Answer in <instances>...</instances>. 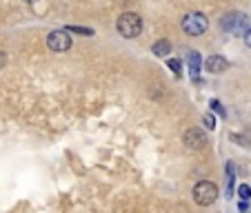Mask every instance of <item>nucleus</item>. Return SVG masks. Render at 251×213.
<instances>
[{
	"instance_id": "1",
	"label": "nucleus",
	"mask_w": 251,
	"mask_h": 213,
	"mask_svg": "<svg viewBox=\"0 0 251 213\" xmlns=\"http://www.w3.org/2000/svg\"><path fill=\"white\" fill-rule=\"evenodd\" d=\"M223 29L231 36H242V33L249 29V18L242 11H229V14L223 16Z\"/></svg>"
},
{
	"instance_id": "2",
	"label": "nucleus",
	"mask_w": 251,
	"mask_h": 213,
	"mask_svg": "<svg viewBox=\"0 0 251 213\" xmlns=\"http://www.w3.org/2000/svg\"><path fill=\"white\" fill-rule=\"evenodd\" d=\"M180 27L187 36H194L196 38V36H202V33L207 31L209 20H207V16L200 14V11H191V14H187L185 18H182Z\"/></svg>"
},
{
	"instance_id": "3",
	"label": "nucleus",
	"mask_w": 251,
	"mask_h": 213,
	"mask_svg": "<svg viewBox=\"0 0 251 213\" xmlns=\"http://www.w3.org/2000/svg\"><path fill=\"white\" fill-rule=\"evenodd\" d=\"M116 27H118L120 36H125V38H136V36H140V31H142V18L138 14H131V11H129V14L120 16Z\"/></svg>"
},
{
	"instance_id": "4",
	"label": "nucleus",
	"mask_w": 251,
	"mask_h": 213,
	"mask_svg": "<svg viewBox=\"0 0 251 213\" xmlns=\"http://www.w3.org/2000/svg\"><path fill=\"white\" fill-rule=\"evenodd\" d=\"M216 198H218V187L213 185V182L202 180L194 187V200H196V204H200V207H209V204H213Z\"/></svg>"
},
{
	"instance_id": "5",
	"label": "nucleus",
	"mask_w": 251,
	"mask_h": 213,
	"mask_svg": "<svg viewBox=\"0 0 251 213\" xmlns=\"http://www.w3.org/2000/svg\"><path fill=\"white\" fill-rule=\"evenodd\" d=\"M47 47L51 49V51H56V53L69 51V49H71V36H69V31H65V29H56V31H51L47 36Z\"/></svg>"
},
{
	"instance_id": "6",
	"label": "nucleus",
	"mask_w": 251,
	"mask_h": 213,
	"mask_svg": "<svg viewBox=\"0 0 251 213\" xmlns=\"http://www.w3.org/2000/svg\"><path fill=\"white\" fill-rule=\"evenodd\" d=\"M207 133L202 131V129H198V127H194V129H189V131L185 133V147L187 149H191V151H202L204 147H207Z\"/></svg>"
},
{
	"instance_id": "7",
	"label": "nucleus",
	"mask_w": 251,
	"mask_h": 213,
	"mask_svg": "<svg viewBox=\"0 0 251 213\" xmlns=\"http://www.w3.org/2000/svg\"><path fill=\"white\" fill-rule=\"evenodd\" d=\"M204 67H207L209 73H223V71H227L229 62H227V58H223V56H209Z\"/></svg>"
},
{
	"instance_id": "8",
	"label": "nucleus",
	"mask_w": 251,
	"mask_h": 213,
	"mask_svg": "<svg viewBox=\"0 0 251 213\" xmlns=\"http://www.w3.org/2000/svg\"><path fill=\"white\" fill-rule=\"evenodd\" d=\"M151 51L156 53V56H167V53L171 51V43L169 40H158V43H153V47H151Z\"/></svg>"
},
{
	"instance_id": "9",
	"label": "nucleus",
	"mask_w": 251,
	"mask_h": 213,
	"mask_svg": "<svg viewBox=\"0 0 251 213\" xmlns=\"http://www.w3.org/2000/svg\"><path fill=\"white\" fill-rule=\"evenodd\" d=\"M187 60H189V67H191V76L198 78V69H200V53H198V51H189Z\"/></svg>"
},
{
	"instance_id": "10",
	"label": "nucleus",
	"mask_w": 251,
	"mask_h": 213,
	"mask_svg": "<svg viewBox=\"0 0 251 213\" xmlns=\"http://www.w3.org/2000/svg\"><path fill=\"white\" fill-rule=\"evenodd\" d=\"M67 31H71V33H80V36H94V29H87V27H74V24H69V27H67Z\"/></svg>"
},
{
	"instance_id": "11",
	"label": "nucleus",
	"mask_w": 251,
	"mask_h": 213,
	"mask_svg": "<svg viewBox=\"0 0 251 213\" xmlns=\"http://www.w3.org/2000/svg\"><path fill=\"white\" fill-rule=\"evenodd\" d=\"M238 195H240L242 200H249L251 198V187L249 185H240V189H238Z\"/></svg>"
},
{
	"instance_id": "12",
	"label": "nucleus",
	"mask_w": 251,
	"mask_h": 213,
	"mask_svg": "<svg viewBox=\"0 0 251 213\" xmlns=\"http://www.w3.org/2000/svg\"><path fill=\"white\" fill-rule=\"evenodd\" d=\"M231 140H236L240 147H249V140H247V138H242V136H238V133H231Z\"/></svg>"
},
{
	"instance_id": "13",
	"label": "nucleus",
	"mask_w": 251,
	"mask_h": 213,
	"mask_svg": "<svg viewBox=\"0 0 251 213\" xmlns=\"http://www.w3.org/2000/svg\"><path fill=\"white\" fill-rule=\"evenodd\" d=\"M167 65H169V69H174L176 71V73H180V60H176V58H171V60L169 62H167Z\"/></svg>"
},
{
	"instance_id": "14",
	"label": "nucleus",
	"mask_w": 251,
	"mask_h": 213,
	"mask_svg": "<svg viewBox=\"0 0 251 213\" xmlns=\"http://www.w3.org/2000/svg\"><path fill=\"white\" fill-rule=\"evenodd\" d=\"M204 124H207V129H216V118L213 116H204Z\"/></svg>"
},
{
	"instance_id": "15",
	"label": "nucleus",
	"mask_w": 251,
	"mask_h": 213,
	"mask_svg": "<svg viewBox=\"0 0 251 213\" xmlns=\"http://www.w3.org/2000/svg\"><path fill=\"white\" fill-rule=\"evenodd\" d=\"M242 38H245V45H247V47H249V49H251V27H249V29H247V31H245V33H242Z\"/></svg>"
},
{
	"instance_id": "16",
	"label": "nucleus",
	"mask_w": 251,
	"mask_h": 213,
	"mask_svg": "<svg viewBox=\"0 0 251 213\" xmlns=\"http://www.w3.org/2000/svg\"><path fill=\"white\" fill-rule=\"evenodd\" d=\"M211 107H213V111H218L220 116H225V109H223V107H220V102H218V100H211Z\"/></svg>"
},
{
	"instance_id": "17",
	"label": "nucleus",
	"mask_w": 251,
	"mask_h": 213,
	"mask_svg": "<svg viewBox=\"0 0 251 213\" xmlns=\"http://www.w3.org/2000/svg\"><path fill=\"white\" fill-rule=\"evenodd\" d=\"M7 65V56H5V53H2V51H0V69H2V67H5Z\"/></svg>"
},
{
	"instance_id": "18",
	"label": "nucleus",
	"mask_w": 251,
	"mask_h": 213,
	"mask_svg": "<svg viewBox=\"0 0 251 213\" xmlns=\"http://www.w3.org/2000/svg\"><path fill=\"white\" fill-rule=\"evenodd\" d=\"M25 2H36V0H25Z\"/></svg>"
}]
</instances>
